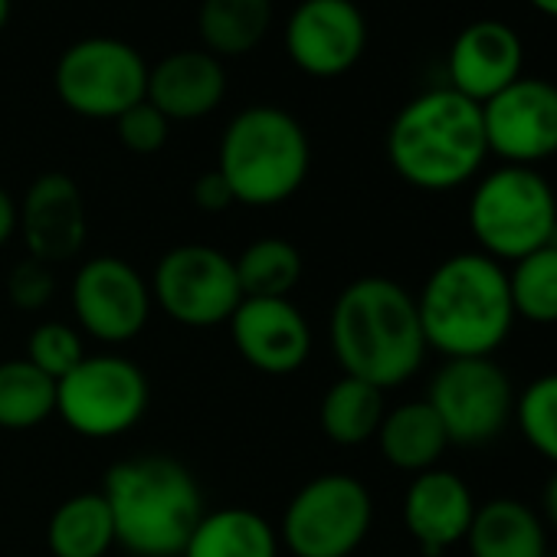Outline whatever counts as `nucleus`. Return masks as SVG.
<instances>
[{"label": "nucleus", "mask_w": 557, "mask_h": 557, "mask_svg": "<svg viewBox=\"0 0 557 557\" xmlns=\"http://www.w3.org/2000/svg\"><path fill=\"white\" fill-rule=\"evenodd\" d=\"M115 128H119V141L132 154H154L168 145V135H171V122L148 99L122 112L115 119Z\"/></svg>", "instance_id": "31"}, {"label": "nucleus", "mask_w": 557, "mask_h": 557, "mask_svg": "<svg viewBox=\"0 0 557 557\" xmlns=\"http://www.w3.org/2000/svg\"><path fill=\"white\" fill-rule=\"evenodd\" d=\"M86 358L83 351V338L76 329L63 325V322H47L40 329H34L30 342H27V361L44 371L50 381H63L79 361Z\"/></svg>", "instance_id": "30"}, {"label": "nucleus", "mask_w": 557, "mask_h": 557, "mask_svg": "<svg viewBox=\"0 0 557 557\" xmlns=\"http://www.w3.org/2000/svg\"><path fill=\"white\" fill-rule=\"evenodd\" d=\"M53 86L70 112L115 122L122 112L145 102L148 63L119 37H86L60 57Z\"/></svg>", "instance_id": "8"}, {"label": "nucleus", "mask_w": 557, "mask_h": 557, "mask_svg": "<svg viewBox=\"0 0 557 557\" xmlns=\"http://www.w3.org/2000/svg\"><path fill=\"white\" fill-rule=\"evenodd\" d=\"M145 371L119 355L83 358L57 384V413L66 426L89 440H112L128 433L148 410Z\"/></svg>", "instance_id": "9"}, {"label": "nucleus", "mask_w": 557, "mask_h": 557, "mask_svg": "<svg viewBox=\"0 0 557 557\" xmlns=\"http://www.w3.org/2000/svg\"><path fill=\"white\" fill-rule=\"evenodd\" d=\"M17 230L34 259L47 265L70 262L86 243V200L79 184L63 171L40 174L17 207Z\"/></svg>", "instance_id": "16"}, {"label": "nucleus", "mask_w": 557, "mask_h": 557, "mask_svg": "<svg viewBox=\"0 0 557 557\" xmlns=\"http://www.w3.org/2000/svg\"><path fill=\"white\" fill-rule=\"evenodd\" d=\"M368 50V21L355 0H302L286 21V53L312 79H338Z\"/></svg>", "instance_id": "14"}, {"label": "nucleus", "mask_w": 557, "mask_h": 557, "mask_svg": "<svg viewBox=\"0 0 557 557\" xmlns=\"http://www.w3.org/2000/svg\"><path fill=\"white\" fill-rule=\"evenodd\" d=\"M515 423L528 446L557 466V371L534 377L515 397Z\"/></svg>", "instance_id": "29"}, {"label": "nucleus", "mask_w": 557, "mask_h": 557, "mask_svg": "<svg viewBox=\"0 0 557 557\" xmlns=\"http://www.w3.org/2000/svg\"><path fill=\"white\" fill-rule=\"evenodd\" d=\"M544 518L557 528V469H554V475H550V482L544 488Z\"/></svg>", "instance_id": "35"}, {"label": "nucleus", "mask_w": 557, "mask_h": 557, "mask_svg": "<svg viewBox=\"0 0 557 557\" xmlns=\"http://www.w3.org/2000/svg\"><path fill=\"white\" fill-rule=\"evenodd\" d=\"M426 404L440 417L449 443L482 446L515 417V387L492 358H446L433 374Z\"/></svg>", "instance_id": "11"}, {"label": "nucleus", "mask_w": 557, "mask_h": 557, "mask_svg": "<svg viewBox=\"0 0 557 557\" xmlns=\"http://www.w3.org/2000/svg\"><path fill=\"white\" fill-rule=\"evenodd\" d=\"M466 544L472 557H547L541 518L518 498H492L479 505Z\"/></svg>", "instance_id": "20"}, {"label": "nucleus", "mask_w": 557, "mask_h": 557, "mask_svg": "<svg viewBox=\"0 0 557 557\" xmlns=\"http://www.w3.org/2000/svg\"><path fill=\"white\" fill-rule=\"evenodd\" d=\"M14 233H17V203L4 187H0V246H4Z\"/></svg>", "instance_id": "34"}, {"label": "nucleus", "mask_w": 557, "mask_h": 557, "mask_svg": "<svg viewBox=\"0 0 557 557\" xmlns=\"http://www.w3.org/2000/svg\"><path fill=\"white\" fill-rule=\"evenodd\" d=\"M528 4H531L537 14H544V17L557 21V0H528Z\"/></svg>", "instance_id": "36"}, {"label": "nucleus", "mask_w": 557, "mask_h": 557, "mask_svg": "<svg viewBox=\"0 0 557 557\" xmlns=\"http://www.w3.org/2000/svg\"><path fill=\"white\" fill-rule=\"evenodd\" d=\"M226 96V73L207 50H177L148 66L145 99L168 122H197Z\"/></svg>", "instance_id": "19"}, {"label": "nucleus", "mask_w": 557, "mask_h": 557, "mask_svg": "<svg viewBox=\"0 0 557 557\" xmlns=\"http://www.w3.org/2000/svg\"><path fill=\"white\" fill-rule=\"evenodd\" d=\"M426 348L443 358H492L511 325L508 269L485 252L443 259L417 296Z\"/></svg>", "instance_id": "2"}, {"label": "nucleus", "mask_w": 557, "mask_h": 557, "mask_svg": "<svg viewBox=\"0 0 557 557\" xmlns=\"http://www.w3.org/2000/svg\"><path fill=\"white\" fill-rule=\"evenodd\" d=\"M488 154L505 164L534 168L557 154V86L547 79H515L482 106Z\"/></svg>", "instance_id": "12"}, {"label": "nucleus", "mask_w": 557, "mask_h": 557, "mask_svg": "<svg viewBox=\"0 0 557 557\" xmlns=\"http://www.w3.org/2000/svg\"><path fill=\"white\" fill-rule=\"evenodd\" d=\"M475 508L469 485L456 472L426 469L413 475L404 495V524L426 557H440L446 547L466 541Z\"/></svg>", "instance_id": "18"}, {"label": "nucleus", "mask_w": 557, "mask_h": 557, "mask_svg": "<svg viewBox=\"0 0 557 557\" xmlns=\"http://www.w3.org/2000/svg\"><path fill=\"white\" fill-rule=\"evenodd\" d=\"M469 230L479 252L511 265L557 243V194L537 168L502 164L475 184Z\"/></svg>", "instance_id": "6"}, {"label": "nucleus", "mask_w": 557, "mask_h": 557, "mask_svg": "<svg viewBox=\"0 0 557 557\" xmlns=\"http://www.w3.org/2000/svg\"><path fill=\"white\" fill-rule=\"evenodd\" d=\"M508 293L515 319L531 325H557V243L511 262Z\"/></svg>", "instance_id": "28"}, {"label": "nucleus", "mask_w": 557, "mask_h": 557, "mask_svg": "<svg viewBox=\"0 0 557 557\" xmlns=\"http://www.w3.org/2000/svg\"><path fill=\"white\" fill-rule=\"evenodd\" d=\"M8 21H11V0H0V34H4Z\"/></svg>", "instance_id": "37"}, {"label": "nucleus", "mask_w": 557, "mask_h": 557, "mask_svg": "<svg viewBox=\"0 0 557 557\" xmlns=\"http://www.w3.org/2000/svg\"><path fill=\"white\" fill-rule=\"evenodd\" d=\"M243 299H289L302 278V252L283 236H262L233 259Z\"/></svg>", "instance_id": "26"}, {"label": "nucleus", "mask_w": 557, "mask_h": 557, "mask_svg": "<svg viewBox=\"0 0 557 557\" xmlns=\"http://www.w3.org/2000/svg\"><path fill=\"white\" fill-rule=\"evenodd\" d=\"M47 544L53 557H106V550L115 544V524L106 495L83 492L66 498L47 524Z\"/></svg>", "instance_id": "24"}, {"label": "nucleus", "mask_w": 557, "mask_h": 557, "mask_svg": "<svg viewBox=\"0 0 557 557\" xmlns=\"http://www.w3.org/2000/svg\"><path fill=\"white\" fill-rule=\"evenodd\" d=\"M194 203H197L200 210H207V213H223V210L233 207L236 200H233V190H230V184L223 181V174H220V171H207V174H200L197 184H194Z\"/></svg>", "instance_id": "33"}, {"label": "nucleus", "mask_w": 557, "mask_h": 557, "mask_svg": "<svg viewBox=\"0 0 557 557\" xmlns=\"http://www.w3.org/2000/svg\"><path fill=\"white\" fill-rule=\"evenodd\" d=\"M226 325L243 361L262 374H296L312 355V329L289 299H243Z\"/></svg>", "instance_id": "15"}, {"label": "nucleus", "mask_w": 557, "mask_h": 557, "mask_svg": "<svg viewBox=\"0 0 557 557\" xmlns=\"http://www.w3.org/2000/svg\"><path fill=\"white\" fill-rule=\"evenodd\" d=\"M272 0H200L197 34L207 53L246 57L272 27Z\"/></svg>", "instance_id": "23"}, {"label": "nucleus", "mask_w": 557, "mask_h": 557, "mask_svg": "<svg viewBox=\"0 0 557 557\" xmlns=\"http://www.w3.org/2000/svg\"><path fill=\"white\" fill-rule=\"evenodd\" d=\"M377 443L391 466L420 475L426 469H436V462L449 446V436L426 400H410L384 413Z\"/></svg>", "instance_id": "21"}, {"label": "nucleus", "mask_w": 557, "mask_h": 557, "mask_svg": "<svg viewBox=\"0 0 557 557\" xmlns=\"http://www.w3.org/2000/svg\"><path fill=\"white\" fill-rule=\"evenodd\" d=\"M524 70V44L505 21H475L459 30L446 57L449 89L475 106H485Z\"/></svg>", "instance_id": "17"}, {"label": "nucleus", "mask_w": 557, "mask_h": 557, "mask_svg": "<svg viewBox=\"0 0 557 557\" xmlns=\"http://www.w3.org/2000/svg\"><path fill=\"white\" fill-rule=\"evenodd\" d=\"M547 557H557V554H547Z\"/></svg>", "instance_id": "38"}, {"label": "nucleus", "mask_w": 557, "mask_h": 557, "mask_svg": "<svg viewBox=\"0 0 557 557\" xmlns=\"http://www.w3.org/2000/svg\"><path fill=\"white\" fill-rule=\"evenodd\" d=\"M485 158L482 106L449 86L410 99L387 132V161L417 190H456L479 174Z\"/></svg>", "instance_id": "3"}, {"label": "nucleus", "mask_w": 557, "mask_h": 557, "mask_svg": "<svg viewBox=\"0 0 557 557\" xmlns=\"http://www.w3.org/2000/svg\"><path fill=\"white\" fill-rule=\"evenodd\" d=\"M309 164L312 145L296 115L275 106H249L226 125L216 171L236 203L275 207L306 184Z\"/></svg>", "instance_id": "5"}, {"label": "nucleus", "mask_w": 557, "mask_h": 557, "mask_svg": "<svg viewBox=\"0 0 557 557\" xmlns=\"http://www.w3.org/2000/svg\"><path fill=\"white\" fill-rule=\"evenodd\" d=\"M329 335L345 374L368 381L377 391L400 387L426 358L417 296L384 275H364L342 289Z\"/></svg>", "instance_id": "1"}, {"label": "nucleus", "mask_w": 557, "mask_h": 557, "mask_svg": "<svg viewBox=\"0 0 557 557\" xmlns=\"http://www.w3.org/2000/svg\"><path fill=\"white\" fill-rule=\"evenodd\" d=\"M384 413H387L384 410V391H377L368 381L345 374L322 397L319 420H322V430L329 440H335L342 446H361L371 436H377Z\"/></svg>", "instance_id": "25"}, {"label": "nucleus", "mask_w": 557, "mask_h": 557, "mask_svg": "<svg viewBox=\"0 0 557 557\" xmlns=\"http://www.w3.org/2000/svg\"><path fill=\"white\" fill-rule=\"evenodd\" d=\"M272 524L249 508H220L203 515L181 557H275Z\"/></svg>", "instance_id": "22"}, {"label": "nucleus", "mask_w": 557, "mask_h": 557, "mask_svg": "<svg viewBox=\"0 0 557 557\" xmlns=\"http://www.w3.org/2000/svg\"><path fill=\"white\" fill-rule=\"evenodd\" d=\"M151 296L171 322L187 329L223 325L243 302L233 259L203 243L174 246L161 256L151 278Z\"/></svg>", "instance_id": "10"}, {"label": "nucleus", "mask_w": 557, "mask_h": 557, "mask_svg": "<svg viewBox=\"0 0 557 557\" xmlns=\"http://www.w3.org/2000/svg\"><path fill=\"white\" fill-rule=\"evenodd\" d=\"M57 410V381L27 358L0 364V430H34Z\"/></svg>", "instance_id": "27"}, {"label": "nucleus", "mask_w": 557, "mask_h": 557, "mask_svg": "<svg viewBox=\"0 0 557 557\" xmlns=\"http://www.w3.org/2000/svg\"><path fill=\"white\" fill-rule=\"evenodd\" d=\"M374 521V502L364 482L345 472H325L306 482L286 515L283 541L296 557H351Z\"/></svg>", "instance_id": "7"}, {"label": "nucleus", "mask_w": 557, "mask_h": 557, "mask_svg": "<svg viewBox=\"0 0 557 557\" xmlns=\"http://www.w3.org/2000/svg\"><path fill=\"white\" fill-rule=\"evenodd\" d=\"M57 293V275H53V265L27 256L24 262H17L8 275V296L17 309L24 312H37L44 309Z\"/></svg>", "instance_id": "32"}, {"label": "nucleus", "mask_w": 557, "mask_h": 557, "mask_svg": "<svg viewBox=\"0 0 557 557\" xmlns=\"http://www.w3.org/2000/svg\"><path fill=\"white\" fill-rule=\"evenodd\" d=\"M102 495L115 544L135 557H181L203 518V495L190 469L171 456H135L106 472Z\"/></svg>", "instance_id": "4"}, {"label": "nucleus", "mask_w": 557, "mask_h": 557, "mask_svg": "<svg viewBox=\"0 0 557 557\" xmlns=\"http://www.w3.org/2000/svg\"><path fill=\"white\" fill-rule=\"evenodd\" d=\"M76 322L99 342H132L151 315V289L132 262L119 256H96L79 265L73 278Z\"/></svg>", "instance_id": "13"}]
</instances>
